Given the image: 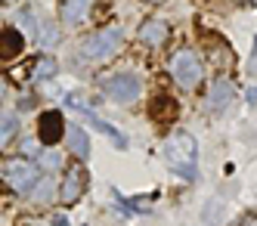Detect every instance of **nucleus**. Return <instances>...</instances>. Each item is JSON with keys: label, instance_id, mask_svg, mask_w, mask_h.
I'll return each mask as SVG.
<instances>
[{"label": "nucleus", "instance_id": "f257e3e1", "mask_svg": "<svg viewBox=\"0 0 257 226\" xmlns=\"http://www.w3.org/2000/svg\"><path fill=\"white\" fill-rule=\"evenodd\" d=\"M164 161L171 171L183 180H195V161H198V143L189 134H174L164 140Z\"/></svg>", "mask_w": 257, "mask_h": 226}, {"label": "nucleus", "instance_id": "f03ea898", "mask_svg": "<svg viewBox=\"0 0 257 226\" xmlns=\"http://www.w3.org/2000/svg\"><path fill=\"white\" fill-rule=\"evenodd\" d=\"M4 180L10 183V189L22 192V195H31L34 186L41 183V171L34 161H25V158H10L4 161Z\"/></svg>", "mask_w": 257, "mask_h": 226}, {"label": "nucleus", "instance_id": "7ed1b4c3", "mask_svg": "<svg viewBox=\"0 0 257 226\" xmlns=\"http://www.w3.org/2000/svg\"><path fill=\"white\" fill-rule=\"evenodd\" d=\"M121 44H124L121 28H105V31H96V34L87 37L84 47H81V56L90 59V62H102V59H108V56H115Z\"/></svg>", "mask_w": 257, "mask_h": 226}, {"label": "nucleus", "instance_id": "20e7f679", "mask_svg": "<svg viewBox=\"0 0 257 226\" xmlns=\"http://www.w3.org/2000/svg\"><path fill=\"white\" fill-rule=\"evenodd\" d=\"M171 71H174V81H177L183 90L198 87L201 74H205V68H201V59H198V53H192V50H180L174 59H171Z\"/></svg>", "mask_w": 257, "mask_h": 226}, {"label": "nucleus", "instance_id": "39448f33", "mask_svg": "<svg viewBox=\"0 0 257 226\" xmlns=\"http://www.w3.org/2000/svg\"><path fill=\"white\" fill-rule=\"evenodd\" d=\"M102 87H105L108 96L118 99V102H134V99H140V93H143V84L134 78V74H112Z\"/></svg>", "mask_w": 257, "mask_h": 226}, {"label": "nucleus", "instance_id": "423d86ee", "mask_svg": "<svg viewBox=\"0 0 257 226\" xmlns=\"http://www.w3.org/2000/svg\"><path fill=\"white\" fill-rule=\"evenodd\" d=\"M84 189H87V171L81 164H71L68 171H65V180H62V192H59V198L65 201V204H75L81 195H84Z\"/></svg>", "mask_w": 257, "mask_h": 226}, {"label": "nucleus", "instance_id": "0eeeda50", "mask_svg": "<svg viewBox=\"0 0 257 226\" xmlns=\"http://www.w3.org/2000/svg\"><path fill=\"white\" fill-rule=\"evenodd\" d=\"M65 137V121L59 111H44V115L38 118V140L53 146V143H59Z\"/></svg>", "mask_w": 257, "mask_h": 226}, {"label": "nucleus", "instance_id": "6e6552de", "mask_svg": "<svg viewBox=\"0 0 257 226\" xmlns=\"http://www.w3.org/2000/svg\"><path fill=\"white\" fill-rule=\"evenodd\" d=\"M68 105H71V108H75V111H81V115H84V118H87L90 124H93L96 130H99V134H105V137H112V143H115L118 149H124V146H127V140H124V137L118 134V130H115L112 124H105V121H99L96 115H90V111H87V105H81V102H78L75 96H71V99H68Z\"/></svg>", "mask_w": 257, "mask_h": 226}, {"label": "nucleus", "instance_id": "1a4fd4ad", "mask_svg": "<svg viewBox=\"0 0 257 226\" xmlns=\"http://www.w3.org/2000/svg\"><path fill=\"white\" fill-rule=\"evenodd\" d=\"M149 115H152V121H158V124H174L177 115H180V102L171 99V96H158V99L149 105Z\"/></svg>", "mask_w": 257, "mask_h": 226}, {"label": "nucleus", "instance_id": "9d476101", "mask_svg": "<svg viewBox=\"0 0 257 226\" xmlns=\"http://www.w3.org/2000/svg\"><path fill=\"white\" fill-rule=\"evenodd\" d=\"M229 99H232V84L226 78H217L214 81V90H211V99H208L211 111H214V115H220V111L229 105Z\"/></svg>", "mask_w": 257, "mask_h": 226}, {"label": "nucleus", "instance_id": "9b49d317", "mask_svg": "<svg viewBox=\"0 0 257 226\" xmlns=\"http://www.w3.org/2000/svg\"><path fill=\"white\" fill-rule=\"evenodd\" d=\"M140 41L143 44H149V47H158L168 41V25L158 22V19H149V22H143L140 25Z\"/></svg>", "mask_w": 257, "mask_h": 226}, {"label": "nucleus", "instance_id": "f8f14e48", "mask_svg": "<svg viewBox=\"0 0 257 226\" xmlns=\"http://www.w3.org/2000/svg\"><path fill=\"white\" fill-rule=\"evenodd\" d=\"M25 50V37L16 31V28H4V41H0V56L10 62V59H16Z\"/></svg>", "mask_w": 257, "mask_h": 226}, {"label": "nucleus", "instance_id": "ddd939ff", "mask_svg": "<svg viewBox=\"0 0 257 226\" xmlns=\"http://www.w3.org/2000/svg\"><path fill=\"white\" fill-rule=\"evenodd\" d=\"M68 149H71V155L81 158V161L90 155V137H87L84 127H71L68 130Z\"/></svg>", "mask_w": 257, "mask_h": 226}, {"label": "nucleus", "instance_id": "4468645a", "mask_svg": "<svg viewBox=\"0 0 257 226\" xmlns=\"http://www.w3.org/2000/svg\"><path fill=\"white\" fill-rule=\"evenodd\" d=\"M87 10H90V0H65V4H62V22H65V25L84 22Z\"/></svg>", "mask_w": 257, "mask_h": 226}, {"label": "nucleus", "instance_id": "2eb2a0df", "mask_svg": "<svg viewBox=\"0 0 257 226\" xmlns=\"http://www.w3.org/2000/svg\"><path fill=\"white\" fill-rule=\"evenodd\" d=\"M53 74H56V62H53V56H41L38 65H34V71H31V78L34 81H47V78H53Z\"/></svg>", "mask_w": 257, "mask_h": 226}, {"label": "nucleus", "instance_id": "dca6fc26", "mask_svg": "<svg viewBox=\"0 0 257 226\" xmlns=\"http://www.w3.org/2000/svg\"><path fill=\"white\" fill-rule=\"evenodd\" d=\"M16 130H19V118L7 111V115H4V127H0V146H10L13 137H16Z\"/></svg>", "mask_w": 257, "mask_h": 226}, {"label": "nucleus", "instance_id": "f3484780", "mask_svg": "<svg viewBox=\"0 0 257 226\" xmlns=\"http://www.w3.org/2000/svg\"><path fill=\"white\" fill-rule=\"evenodd\" d=\"M34 204H47L53 198V186H50V177H41V183L34 186V192H31Z\"/></svg>", "mask_w": 257, "mask_h": 226}, {"label": "nucleus", "instance_id": "a211bd4d", "mask_svg": "<svg viewBox=\"0 0 257 226\" xmlns=\"http://www.w3.org/2000/svg\"><path fill=\"white\" fill-rule=\"evenodd\" d=\"M56 41H59V31L53 28V25H41V44L44 47H53Z\"/></svg>", "mask_w": 257, "mask_h": 226}, {"label": "nucleus", "instance_id": "6ab92c4d", "mask_svg": "<svg viewBox=\"0 0 257 226\" xmlns=\"http://www.w3.org/2000/svg\"><path fill=\"white\" fill-rule=\"evenodd\" d=\"M41 164L50 171V167H56V164H59V155H56V152H44V155H41Z\"/></svg>", "mask_w": 257, "mask_h": 226}, {"label": "nucleus", "instance_id": "aec40b11", "mask_svg": "<svg viewBox=\"0 0 257 226\" xmlns=\"http://www.w3.org/2000/svg\"><path fill=\"white\" fill-rule=\"evenodd\" d=\"M53 226H68V220L62 214H56V217H53Z\"/></svg>", "mask_w": 257, "mask_h": 226}]
</instances>
